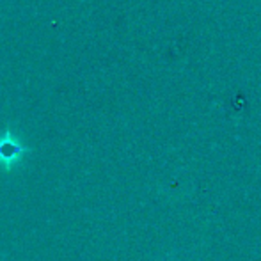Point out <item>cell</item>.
Masks as SVG:
<instances>
[{"instance_id":"obj_1","label":"cell","mask_w":261,"mask_h":261,"mask_svg":"<svg viewBox=\"0 0 261 261\" xmlns=\"http://www.w3.org/2000/svg\"><path fill=\"white\" fill-rule=\"evenodd\" d=\"M21 153H23V148L18 146L14 141H9V139L0 141V165L2 167L11 169L20 160Z\"/></svg>"}]
</instances>
